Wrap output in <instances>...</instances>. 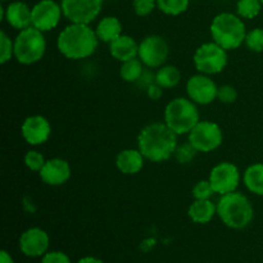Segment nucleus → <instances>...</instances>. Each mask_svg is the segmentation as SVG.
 <instances>
[{
  "mask_svg": "<svg viewBox=\"0 0 263 263\" xmlns=\"http://www.w3.org/2000/svg\"><path fill=\"white\" fill-rule=\"evenodd\" d=\"M177 136L164 122H152L144 126L138 135V149L146 161H168L177 148Z\"/></svg>",
  "mask_w": 263,
  "mask_h": 263,
  "instance_id": "f257e3e1",
  "label": "nucleus"
},
{
  "mask_svg": "<svg viewBox=\"0 0 263 263\" xmlns=\"http://www.w3.org/2000/svg\"><path fill=\"white\" fill-rule=\"evenodd\" d=\"M95 28L85 23H69L59 32L57 49L67 59L80 61L91 57L99 45Z\"/></svg>",
  "mask_w": 263,
  "mask_h": 263,
  "instance_id": "f03ea898",
  "label": "nucleus"
},
{
  "mask_svg": "<svg viewBox=\"0 0 263 263\" xmlns=\"http://www.w3.org/2000/svg\"><path fill=\"white\" fill-rule=\"evenodd\" d=\"M217 216L225 226L233 230L248 228L254 217V208L249 198L239 192L220 195L217 200Z\"/></svg>",
  "mask_w": 263,
  "mask_h": 263,
  "instance_id": "7ed1b4c3",
  "label": "nucleus"
},
{
  "mask_svg": "<svg viewBox=\"0 0 263 263\" xmlns=\"http://www.w3.org/2000/svg\"><path fill=\"white\" fill-rule=\"evenodd\" d=\"M210 32L212 41L226 50H235L246 41L247 28L243 18L235 13L223 12L215 15L211 22Z\"/></svg>",
  "mask_w": 263,
  "mask_h": 263,
  "instance_id": "20e7f679",
  "label": "nucleus"
},
{
  "mask_svg": "<svg viewBox=\"0 0 263 263\" xmlns=\"http://www.w3.org/2000/svg\"><path fill=\"white\" fill-rule=\"evenodd\" d=\"M164 123L176 135H187L200 121L198 104L184 97L170 100L164 108Z\"/></svg>",
  "mask_w": 263,
  "mask_h": 263,
  "instance_id": "39448f33",
  "label": "nucleus"
},
{
  "mask_svg": "<svg viewBox=\"0 0 263 263\" xmlns=\"http://www.w3.org/2000/svg\"><path fill=\"white\" fill-rule=\"evenodd\" d=\"M46 39L43 31L33 26L18 31L14 39V58L18 63L31 66L44 58Z\"/></svg>",
  "mask_w": 263,
  "mask_h": 263,
  "instance_id": "423d86ee",
  "label": "nucleus"
},
{
  "mask_svg": "<svg viewBox=\"0 0 263 263\" xmlns=\"http://www.w3.org/2000/svg\"><path fill=\"white\" fill-rule=\"evenodd\" d=\"M193 62H194L195 69L199 73L213 76V74L221 73L228 66V50L215 41L204 43L198 46L195 50Z\"/></svg>",
  "mask_w": 263,
  "mask_h": 263,
  "instance_id": "0eeeda50",
  "label": "nucleus"
},
{
  "mask_svg": "<svg viewBox=\"0 0 263 263\" xmlns=\"http://www.w3.org/2000/svg\"><path fill=\"white\" fill-rule=\"evenodd\" d=\"M187 141L197 149L198 153H211L222 144L223 133L220 125L213 121L200 120L187 134Z\"/></svg>",
  "mask_w": 263,
  "mask_h": 263,
  "instance_id": "6e6552de",
  "label": "nucleus"
},
{
  "mask_svg": "<svg viewBox=\"0 0 263 263\" xmlns=\"http://www.w3.org/2000/svg\"><path fill=\"white\" fill-rule=\"evenodd\" d=\"M170 45L161 35H148L139 43V58L146 68L158 69L166 64Z\"/></svg>",
  "mask_w": 263,
  "mask_h": 263,
  "instance_id": "1a4fd4ad",
  "label": "nucleus"
},
{
  "mask_svg": "<svg viewBox=\"0 0 263 263\" xmlns=\"http://www.w3.org/2000/svg\"><path fill=\"white\" fill-rule=\"evenodd\" d=\"M208 180L212 184L216 194L225 195L229 193L236 192L240 185V180H243V176L235 163L222 161L212 167Z\"/></svg>",
  "mask_w": 263,
  "mask_h": 263,
  "instance_id": "9d476101",
  "label": "nucleus"
},
{
  "mask_svg": "<svg viewBox=\"0 0 263 263\" xmlns=\"http://www.w3.org/2000/svg\"><path fill=\"white\" fill-rule=\"evenodd\" d=\"M104 0H61L66 20L71 23L90 25L100 14Z\"/></svg>",
  "mask_w": 263,
  "mask_h": 263,
  "instance_id": "9b49d317",
  "label": "nucleus"
},
{
  "mask_svg": "<svg viewBox=\"0 0 263 263\" xmlns=\"http://www.w3.org/2000/svg\"><path fill=\"white\" fill-rule=\"evenodd\" d=\"M218 86L215 80L204 73L193 74L186 82L187 98L198 105H208L217 99Z\"/></svg>",
  "mask_w": 263,
  "mask_h": 263,
  "instance_id": "f8f14e48",
  "label": "nucleus"
},
{
  "mask_svg": "<svg viewBox=\"0 0 263 263\" xmlns=\"http://www.w3.org/2000/svg\"><path fill=\"white\" fill-rule=\"evenodd\" d=\"M63 15L62 5L54 0H40L32 7V26L43 32L54 30Z\"/></svg>",
  "mask_w": 263,
  "mask_h": 263,
  "instance_id": "ddd939ff",
  "label": "nucleus"
},
{
  "mask_svg": "<svg viewBox=\"0 0 263 263\" xmlns=\"http://www.w3.org/2000/svg\"><path fill=\"white\" fill-rule=\"evenodd\" d=\"M21 135L23 140L32 146L45 144L51 135V125L44 116H28L21 125Z\"/></svg>",
  "mask_w": 263,
  "mask_h": 263,
  "instance_id": "4468645a",
  "label": "nucleus"
},
{
  "mask_svg": "<svg viewBox=\"0 0 263 263\" xmlns=\"http://www.w3.org/2000/svg\"><path fill=\"white\" fill-rule=\"evenodd\" d=\"M20 249L26 257H43L48 253L50 238L48 233L40 228H30L20 236Z\"/></svg>",
  "mask_w": 263,
  "mask_h": 263,
  "instance_id": "2eb2a0df",
  "label": "nucleus"
},
{
  "mask_svg": "<svg viewBox=\"0 0 263 263\" xmlns=\"http://www.w3.org/2000/svg\"><path fill=\"white\" fill-rule=\"evenodd\" d=\"M0 20L5 21L10 27L21 31L32 26V8L25 2H12L0 7Z\"/></svg>",
  "mask_w": 263,
  "mask_h": 263,
  "instance_id": "dca6fc26",
  "label": "nucleus"
},
{
  "mask_svg": "<svg viewBox=\"0 0 263 263\" xmlns=\"http://www.w3.org/2000/svg\"><path fill=\"white\" fill-rule=\"evenodd\" d=\"M71 166L63 158L46 159L45 164L39 172L41 181L49 186H62L71 179Z\"/></svg>",
  "mask_w": 263,
  "mask_h": 263,
  "instance_id": "f3484780",
  "label": "nucleus"
},
{
  "mask_svg": "<svg viewBox=\"0 0 263 263\" xmlns=\"http://www.w3.org/2000/svg\"><path fill=\"white\" fill-rule=\"evenodd\" d=\"M145 161L139 149H123L116 157V167L123 175H136L143 170Z\"/></svg>",
  "mask_w": 263,
  "mask_h": 263,
  "instance_id": "a211bd4d",
  "label": "nucleus"
},
{
  "mask_svg": "<svg viewBox=\"0 0 263 263\" xmlns=\"http://www.w3.org/2000/svg\"><path fill=\"white\" fill-rule=\"evenodd\" d=\"M109 45V54L118 62H126L139 57V43L130 35L122 33Z\"/></svg>",
  "mask_w": 263,
  "mask_h": 263,
  "instance_id": "6ab92c4d",
  "label": "nucleus"
},
{
  "mask_svg": "<svg viewBox=\"0 0 263 263\" xmlns=\"http://www.w3.org/2000/svg\"><path fill=\"white\" fill-rule=\"evenodd\" d=\"M217 215V204L212 199H194L187 210V216L194 223L205 225Z\"/></svg>",
  "mask_w": 263,
  "mask_h": 263,
  "instance_id": "aec40b11",
  "label": "nucleus"
},
{
  "mask_svg": "<svg viewBox=\"0 0 263 263\" xmlns=\"http://www.w3.org/2000/svg\"><path fill=\"white\" fill-rule=\"evenodd\" d=\"M95 32H97L99 41L110 44L113 40L122 35V23L115 15H105L98 22Z\"/></svg>",
  "mask_w": 263,
  "mask_h": 263,
  "instance_id": "412c9836",
  "label": "nucleus"
},
{
  "mask_svg": "<svg viewBox=\"0 0 263 263\" xmlns=\"http://www.w3.org/2000/svg\"><path fill=\"white\" fill-rule=\"evenodd\" d=\"M244 186L247 187L249 193L258 197H263V163L251 164L246 168L243 174Z\"/></svg>",
  "mask_w": 263,
  "mask_h": 263,
  "instance_id": "4be33fe9",
  "label": "nucleus"
},
{
  "mask_svg": "<svg viewBox=\"0 0 263 263\" xmlns=\"http://www.w3.org/2000/svg\"><path fill=\"white\" fill-rule=\"evenodd\" d=\"M181 81V72L176 66L172 64H163L156 72V82L159 86L166 89H172L177 86Z\"/></svg>",
  "mask_w": 263,
  "mask_h": 263,
  "instance_id": "5701e85b",
  "label": "nucleus"
},
{
  "mask_svg": "<svg viewBox=\"0 0 263 263\" xmlns=\"http://www.w3.org/2000/svg\"><path fill=\"white\" fill-rule=\"evenodd\" d=\"M144 63L140 61V58H134L130 61H126L121 63L120 67V77L125 82L128 84H136L140 80V77L144 73Z\"/></svg>",
  "mask_w": 263,
  "mask_h": 263,
  "instance_id": "b1692460",
  "label": "nucleus"
},
{
  "mask_svg": "<svg viewBox=\"0 0 263 263\" xmlns=\"http://www.w3.org/2000/svg\"><path fill=\"white\" fill-rule=\"evenodd\" d=\"M262 7L261 0H238L236 14L243 20H253L261 13Z\"/></svg>",
  "mask_w": 263,
  "mask_h": 263,
  "instance_id": "393cba45",
  "label": "nucleus"
},
{
  "mask_svg": "<svg viewBox=\"0 0 263 263\" xmlns=\"http://www.w3.org/2000/svg\"><path fill=\"white\" fill-rule=\"evenodd\" d=\"M190 0H157V8L167 15H180L189 8Z\"/></svg>",
  "mask_w": 263,
  "mask_h": 263,
  "instance_id": "a878e982",
  "label": "nucleus"
},
{
  "mask_svg": "<svg viewBox=\"0 0 263 263\" xmlns=\"http://www.w3.org/2000/svg\"><path fill=\"white\" fill-rule=\"evenodd\" d=\"M244 45L254 53H262L263 51V28L257 27L248 31L246 36Z\"/></svg>",
  "mask_w": 263,
  "mask_h": 263,
  "instance_id": "bb28decb",
  "label": "nucleus"
},
{
  "mask_svg": "<svg viewBox=\"0 0 263 263\" xmlns=\"http://www.w3.org/2000/svg\"><path fill=\"white\" fill-rule=\"evenodd\" d=\"M0 63L5 64L14 58V40H12L4 31L0 32Z\"/></svg>",
  "mask_w": 263,
  "mask_h": 263,
  "instance_id": "cd10ccee",
  "label": "nucleus"
},
{
  "mask_svg": "<svg viewBox=\"0 0 263 263\" xmlns=\"http://www.w3.org/2000/svg\"><path fill=\"white\" fill-rule=\"evenodd\" d=\"M198 151L192 145V144L187 141L186 144H181V145H177L176 151H175V159H176L177 163L180 164H189L193 159L197 156Z\"/></svg>",
  "mask_w": 263,
  "mask_h": 263,
  "instance_id": "c85d7f7f",
  "label": "nucleus"
},
{
  "mask_svg": "<svg viewBox=\"0 0 263 263\" xmlns=\"http://www.w3.org/2000/svg\"><path fill=\"white\" fill-rule=\"evenodd\" d=\"M25 166L27 167L30 171L32 172H40V170L43 168L44 164H45L46 159L44 158L43 154L40 153L36 149H31L27 153L25 154Z\"/></svg>",
  "mask_w": 263,
  "mask_h": 263,
  "instance_id": "c756f323",
  "label": "nucleus"
},
{
  "mask_svg": "<svg viewBox=\"0 0 263 263\" xmlns=\"http://www.w3.org/2000/svg\"><path fill=\"white\" fill-rule=\"evenodd\" d=\"M213 194L216 193L210 180H199L192 190V195L194 199H211Z\"/></svg>",
  "mask_w": 263,
  "mask_h": 263,
  "instance_id": "7c9ffc66",
  "label": "nucleus"
},
{
  "mask_svg": "<svg viewBox=\"0 0 263 263\" xmlns=\"http://www.w3.org/2000/svg\"><path fill=\"white\" fill-rule=\"evenodd\" d=\"M238 99V90L233 85H222L218 86L217 100L222 104H233Z\"/></svg>",
  "mask_w": 263,
  "mask_h": 263,
  "instance_id": "2f4dec72",
  "label": "nucleus"
},
{
  "mask_svg": "<svg viewBox=\"0 0 263 263\" xmlns=\"http://www.w3.org/2000/svg\"><path fill=\"white\" fill-rule=\"evenodd\" d=\"M157 8V0H133V9L139 17H146Z\"/></svg>",
  "mask_w": 263,
  "mask_h": 263,
  "instance_id": "473e14b6",
  "label": "nucleus"
},
{
  "mask_svg": "<svg viewBox=\"0 0 263 263\" xmlns=\"http://www.w3.org/2000/svg\"><path fill=\"white\" fill-rule=\"evenodd\" d=\"M41 263H72L66 253L59 251H51L41 257Z\"/></svg>",
  "mask_w": 263,
  "mask_h": 263,
  "instance_id": "72a5a7b5",
  "label": "nucleus"
},
{
  "mask_svg": "<svg viewBox=\"0 0 263 263\" xmlns=\"http://www.w3.org/2000/svg\"><path fill=\"white\" fill-rule=\"evenodd\" d=\"M145 90H146V95H148L149 99L152 100H159L162 97H163L164 89L162 86H159L157 82H153V84L149 85Z\"/></svg>",
  "mask_w": 263,
  "mask_h": 263,
  "instance_id": "f704fd0d",
  "label": "nucleus"
},
{
  "mask_svg": "<svg viewBox=\"0 0 263 263\" xmlns=\"http://www.w3.org/2000/svg\"><path fill=\"white\" fill-rule=\"evenodd\" d=\"M77 263H104L102 259L97 258V257H91V256H87V257H82L81 259H79Z\"/></svg>",
  "mask_w": 263,
  "mask_h": 263,
  "instance_id": "c9c22d12",
  "label": "nucleus"
},
{
  "mask_svg": "<svg viewBox=\"0 0 263 263\" xmlns=\"http://www.w3.org/2000/svg\"><path fill=\"white\" fill-rule=\"evenodd\" d=\"M0 263H14V261H13L12 256L7 251H2V253H0Z\"/></svg>",
  "mask_w": 263,
  "mask_h": 263,
  "instance_id": "e433bc0d",
  "label": "nucleus"
},
{
  "mask_svg": "<svg viewBox=\"0 0 263 263\" xmlns=\"http://www.w3.org/2000/svg\"><path fill=\"white\" fill-rule=\"evenodd\" d=\"M2 2H3V3H5V2H8V0H2Z\"/></svg>",
  "mask_w": 263,
  "mask_h": 263,
  "instance_id": "4c0bfd02",
  "label": "nucleus"
},
{
  "mask_svg": "<svg viewBox=\"0 0 263 263\" xmlns=\"http://www.w3.org/2000/svg\"><path fill=\"white\" fill-rule=\"evenodd\" d=\"M261 3H262V4H263V0H261Z\"/></svg>",
  "mask_w": 263,
  "mask_h": 263,
  "instance_id": "58836bf2",
  "label": "nucleus"
}]
</instances>
